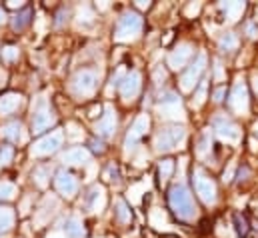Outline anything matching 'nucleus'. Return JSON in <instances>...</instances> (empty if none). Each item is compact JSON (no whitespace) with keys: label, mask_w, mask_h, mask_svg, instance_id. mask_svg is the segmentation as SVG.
I'll list each match as a JSON object with an SVG mask.
<instances>
[{"label":"nucleus","mask_w":258,"mask_h":238,"mask_svg":"<svg viewBox=\"0 0 258 238\" xmlns=\"http://www.w3.org/2000/svg\"><path fill=\"white\" fill-rule=\"evenodd\" d=\"M12 146H2L0 148V164H8L12 160Z\"/></svg>","instance_id":"obj_34"},{"label":"nucleus","mask_w":258,"mask_h":238,"mask_svg":"<svg viewBox=\"0 0 258 238\" xmlns=\"http://www.w3.org/2000/svg\"><path fill=\"white\" fill-rule=\"evenodd\" d=\"M156 110H158L160 118H168V120L184 118L182 102H180L178 94H176V92H172V90H168V92L160 94V98H158V104H156Z\"/></svg>","instance_id":"obj_5"},{"label":"nucleus","mask_w":258,"mask_h":238,"mask_svg":"<svg viewBox=\"0 0 258 238\" xmlns=\"http://www.w3.org/2000/svg\"><path fill=\"white\" fill-rule=\"evenodd\" d=\"M92 148H94V150H98V152H102V150H104L102 142H92Z\"/></svg>","instance_id":"obj_40"},{"label":"nucleus","mask_w":258,"mask_h":238,"mask_svg":"<svg viewBox=\"0 0 258 238\" xmlns=\"http://www.w3.org/2000/svg\"><path fill=\"white\" fill-rule=\"evenodd\" d=\"M248 32H250V36H256V28H254V26H252V24H250V26H248Z\"/></svg>","instance_id":"obj_44"},{"label":"nucleus","mask_w":258,"mask_h":238,"mask_svg":"<svg viewBox=\"0 0 258 238\" xmlns=\"http://www.w3.org/2000/svg\"><path fill=\"white\" fill-rule=\"evenodd\" d=\"M148 128H150V116L148 114H140L138 118L134 120V124L130 126L128 134L124 138V150H126V154L136 148V144L140 142L142 136H146Z\"/></svg>","instance_id":"obj_10"},{"label":"nucleus","mask_w":258,"mask_h":238,"mask_svg":"<svg viewBox=\"0 0 258 238\" xmlns=\"http://www.w3.org/2000/svg\"><path fill=\"white\" fill-rule=\"evenodd\" d=\"M212 126H214V130H216V134H218V136H220L224 142L236 144V142L240 140V130H238V126H236V124H234L230 118L222 116V114L214 116V120H212Z\"/></svg>","instance_id":"obj_11"},{"label":"nucleus","mask_w":258,"mask_h":238,"mask_svg":"<svg viewBox=\"0 0 258 238\" xmlns=\"http://www.w3.org/2000/svg\"><path fill=\"white\" fill-rule=\"evenodd\" d=\"M228 106L236 114H246L248 112V88L242 80H238L228 96Z\"/></svg>","instance_id":"obj_12"},{"label":"nucleus","mask_w":258,"mask_h":238,"mask_svg":"<svg viewBox=\"0 0 258 238\" xmlns=\"http://www.w3.org/2000/svg\"><path fill=\"white\" fill-rule=\"evenodd\" d=\"M126 74H128V72L124 70V66H118V70H116V72L112 74V78H110V86H108V94L112 92V88H114V86H118V84H122V80L126 78Z\"/></svg>","instance_id":"obj_30"},{"label":"nucleus","mask_w":258,"mask_h":238,"mask_svg":"<svg viewBox=\"0 0 258 238\" xmlns=\"http://www.w3.org/2000/svg\"><path fill=\"white\" fill-rule=\"evenodd\" d=\"M54 122H56V116H54L52 108L48 106L46 98H40L36 108H34V116H32V130H34V134H40V132L48 130L50 126H54Z\"/></svg>","instance_id":"obj_8"},{"label":"nucleus","mask_w":258,"mask_h":238,"mask_svg":"<svg viewBox=\"0 0 258 238\" xmlns=\"http://www.w3.org/2000/svg\"><path fill=\"white\" fill-rule=\"evenodd\" d=\"M68 128H70V140H76V138H82V132H80V128L76 126V124H68Z\"/></svg>","instance_id":"obj_35"},{"label":"nucleus","mask_w":258,"mask_h":238,"mask_svg":"<svg viewBox=\"0 0 258 238\" xmlns=\"http://www.w3.org/2000/svg\"><path fill=\"white\" fill-rule=\"evenodd\" d=\"M236 46H238V38H236V34L226 32V34L220 36V48H222V50L230 52V50H236Z\"/></svg>","instance_id":"obj_26"},{"label":"nucleus","mask_w":258,"mask_h":238,"mask_svg":"<svg viewBox=\"0 0 258 238\" xmlns=\"http://www.w3.org/2000/svg\"><path fill=\"white\" fill-rule=\"evenodd\" d=\"M2 58L6 60V62L16 60L18 58V48H16V46H6V48L2 50Z\"/></svg>","instance_id":"obj_33"},{"label":"nucleus","mask_w":258,"mask_h":238,"mask_svg":"<svg viewBox=\"0 0 258 238\" xmlns=\"http://www.w3.org/2000/svg\"><path fill=\"white\" fill-rule=\"evenodd\" d=\"M192 52H194L192 44H188V42L178 44V46L168 54V66H170L172 70H182V68L186 66V62L190 60Z\"/></svg>","instance_id":"obj_15"},{"label":"nucleus","mask_w":258,"mask_h":238,"mask_svg":"<svg viewBox=\"0 0 258 238\" xmlns=\"http://www.w3.org/2000/svg\"><path fill=\"white\" fill-rule=\"evenodd\" d=\"M142 32V18L138 12H124L114 30V42H132Z\"/></svg>","instance_id":"obj_2"},{"label":"nucleus","mask_w":258,"mask_h":238,"mask_svg":"<svg viewBox=\"0 0 258 238\" xmlns=\"http://www.w3.org/2000/svg\"><path fill=\"white\" fill-rule=\"evenodd\" d=\"M184 140H186V130L182 126H168L156 134L154 146L158 152H170V150L178 148Z\"/></svg>","instance_id":"obj_3"},{"label":"nucleus","mask_w":258,"mask_h":238,"mask_svg":"<svg viewBox=\"0 0 258 238\" xmlns=\"http://www.w3.org/2000/svg\"><path fill=\"white\" fill-rule=\"evenodd\" d=\"M94 132L98 136H112L116 132V110L112 106H106L102 118L96 122L94 126Z\"/></svg>","instance_id":"obj_16"},{"label":"nucleus","mask_w":258,"mask_h":238,"mask_svg":"<svg viewBox=\"0 0 258 238\" xmlns=\"http://www.w3.org/2000/svg\"><path fill=\"white\" fill-rule=\"evenodd\" d=\"M210 146H212V138H210V132L206 130L204 134H202V138H200V146H198V156H204L208 150H210Z\"/></svg>","instance_id":"obj_31"},{"label":"nucleus","mask_w":258,"mask_h":238,"mask_svg":"<svg viewBox=\"0 0 258 238\" xmlns=\"http://www.w3.org/2000/svg\"><path fill=\"white\" fill-rule=\"evenodd\" d=\"M206 52H200L196 60H194V64H190V68L182 74V78H180V88L184 90V92H190L194 90V86L198 84V80H200V74L204 72V68H206Z\"/></svg>","instance_id":"obj_9"},{"label":"nucleus","mask_w":258,"mask_h":238,"mask_svg":"<svg viewBox=\"0 0 258 238\" xmlns=\"http://www.w3.org/2000/svg\"><path fill=\"white\" fill-rule=\"evenodd\" d=\"M116 218H118V222H122V224H128L130 220H132V214H130L128 206H126L124 200H118V202H116Z\"/></svg>","instance_id":"obj_27"},{"label":"nucleus","mask_w":258,"mask_h":238,"mask_svg":"<svg viewBox=\"0 0 258 238\" xmlns=\"http://www.w3.org/2000/svg\"><path fill=\"white\" fill-rule=\"evenodd\" d=\"M96 86H98V72L96 70H80L74 74L72 78V92L74 96L78 98H88L96 92Z\"/></svg>","instance_id":"obj_4"},{"label":"nucleus","mask_w":258,"mask_h":238,"mask_svg":"<svg viewBox=\"0 0 258 238\" xmlns=\"http://www.w3.org/2000/svg\"><path fill=\"white\" fill-rule=\"evenodd\" d=\"M62 142H64V132L62 130H54L48 136H44L38 142H34V146L30 148V154L36 156V158L38 156H50L62 146Z\"/></svg>","instance_id":"obj_7"},{"label":"nucleus","mask_w":258,"mask_h":238,"mask_svg":"<svg viewBox=\"0 0 258 238\" xmlns=\"http://www.w3.org/2000/svg\"><path fill=\"white\" fill-rule=\"evenodd\" d=\"M214 78L216 80H222V66H220L218 60H216V66H214Z\"/></svg>","instance_id":"obj_38"},{"label":"nucleus","mask_w":258,"mask_h":238,"mask_svg":"<svg viewBox=\"0 0 258 238\" xmlns=\"http://www.w3.org/2000/svg\"><path fill=\"white\" fill-rule=\"evenodd\" d=\"M206 86H208L206 80H202L198 90H196V94H194V106H202V102L206 100Z\"/></svg>","instance_id":"obj_32"},{"label":"nucleus","mask_w":258,"mask_h":238,"mask_svg":"<svg viewBox=\"0 0 258 238\" xmlns=\"http://www.w3.org/2000/svg\"><path fill=\"white\" fill-rule=\"evenodd\" d=\"M8 6H10V8H22V6H24V2H16V0H10V2H8Z\"/></svg>","instance_id":"obj_39"},{"label":"nucleus","mask_w":258,"mask_h":238,"mask_svg":"<svg viewBox=\"0 0 258 238\" xmlns=\"http://www.w3.org/2000/svg\"><path fill=\"white\" fill-rule=\"evenodd\" d=\"M64 230L70 238H82L84 236V226H82L80 218H76V216H72V218H68V220H66Z\"/></svg>","instance_id":"obj_23"},{"label":"nucleus","mask_w":258,"mask_h":238,"mask_svg":"<svg viewBox=\"0 0 258 238\" xmlns=\"http://www.w3.org/2000/svg\"><path fill=\"white\" fill-rule=\"evenodd\" d=\"M88 160H90V152L86 148H80V146L70 148V150H66L64 154H62V162L68 164V166H82Z\"/></svg>","instance_id":"obj_19"},{"label":"nucleus","mask_w":258,"mask_h":238,"mask_svg":"<svg viewBox=\"0 0 258 238\" xmlns=\"http://www.w3.org/2000/svg\"><path fill=\"white\" fill-rule=\"evenodd\" d=\"M48 176H50V168H48V166L34 170V180H36V184H38L40 188H44V186L48 184Z\"/></svg>","instance_id":"obj_29"},{"label":"nucleus","mask_w":258,"mask_h":238,"mask_svg":"<svg viewBox=\"0 0 258 238\" xmlns=\"http://www.w3.org/2000/svg\"><path fill=\"white\" fill-rule=\"evenodd\" d=\"M220 8L224 10L226 18L234 22V20H238V16L244 12V2H222Z\"/></svg>","instance_id":"obj_21"},{"label":"nucleus","mask_w":258,"mask_h":238,"mask_svg":"<svg viewBox=\"0 0 258 238\" xmlns=\"http://www.w3.org/2000/svg\"><path fill=\"white\" fill-rule=\"evenodd\" d=\"M54 186H56V190H58L64 198H74V194L78 192V180H76L74 174H70V172H66V170L56 172Z\"/></svg>","instance_id":"obj_14"},{"label":"nucleus","mask_w":258,"mask_h":238,"mask_svg":"<svg viewBox=\"0 0 258 238\" xmlns=\"http://www.w3.org/2000/svg\"><path fill=\"white\" fill-rule=\"evenodd\" d=\"M22 104H24V98H22L20 94H16V92L2 94V96H0V114H2V116L14 114Z\"/></svg>","instance_id":"obj_18"},{"label":"nucleus","mask_w":258,"mask_h":238,"mask_svg":"<svg viewBox=\"0 0 258 238\" xmlns=\"http://www.w3.org/2000/svg\"><path fill=\"white\" fill-rule=\"evenodd\" d=\"M162 80H166V72H164V68H156V72H154V82L160 84Z\"/></svg>","instance_id":"obj_36"},{"label":"nucleus","mask_w":258,"mask_h":238,"mask_svg":"<svg viewBox=\"0 0 258 238\" xmlns=\"http://www.w3.org/2000/svg\"><path fill=\"white\" fill-rule=\"evenodd\" d=\"M254 130H256V134H258V122L254 124Z\"/></svg>","instance_id":"obj_47"},{"label":"nucleus","mask_w":258,"mask_h":238,"mask_svg":"<svg viewBox=\"0 0 258 238\" xmlns=\"http://www.w3.org/2000/svg\"><path fill=\"white\" fill-rule=\"evenodd\" d=\"M30 18H32V10H30V8H24L20 14H16V16L12 18V28H14V30H22V28L30 22Z\"/></svg>","instance_id":"obj_25"},{"label":"nucleus","mask_w":258,"mask_h":238,"mask_svg":"<svg viewBox=\"0 0 258 238\" xmlns=\"http://www.w3.org/2000/svg\"><path fill=\"white\" fill-rule=\"evenodd\" d=\"M0 132H2V136H4L6 140H10V142H24V140H26V132H24V126H22L18 120L4 124Z\"/></svg>","instance_id":"obj_20"},{"label":"nucleus","mask_w":258,"mask_h":238,"mask_svg":"<svg viewBox=\"0 0 258 238\" xmlns=\"http://www.w3.org/2000/svg\"><path fill=\"white\" fill-rule=\"evenodd\" d=\"M224 94H226V88H224V86L216 88V90H214V102H222V100H224Z\"/></svg>","instance_id":"obj_37"},{"label":"nucleus","mask_w":258,"mask_h":238,"mask_svg":"<svg viewBox=\"0 0 258 238\" xmlns=\"http://www.w3.org/2000/svg\"><path fill=\"white\" fill-rule=\"evenodd\" d=\"M194 190L200 196V200L208 206L216 202V184L204 170H194Z\"/></svg>","instance_id":"obj_6"},{"label":"nucleus","mask_w":258,"mask_h":238,"mask_svg":"<svg viewBox=\"0 0 258 238\" xmlns=\"http://www.w3.org/2000/svg\"><path fill=\"white\" fill-rule=\"evenodd\" d=\"M14 210L8 206H0V232H8L14 226Z\"/></svg>","instance_id":"obj_22"},{"label":"nucleus","mask_w":258,"mask_h":238,"mask_svg":"<svg viewBox=\"0 0 258 238\" xmlns=\"http://www.w3.org/2000/svg\"><path fill=\"white\" fill-rule=\"evenodd\" d=\"M86 204L92 212H102L106 206V190L102 184H94L86 196Z\"/></svg>","instance_id":"obj_17"},{"label":"nucleus","mask_w":258,"mask_h":238,"mask_svg":"<svg viewBox=\"0 0 258 238\" xmlns=\"http://www.w3.org/2000/svg\"><path fill=\"white\" fill-rule=\"evenodd\" d=\"M16 196V186L8 180L0 182V200H12Z\"/></svg>","instance_id":"obj_28"},{"label":"nucleus","mask_w":258,"mask_h":238,"mask_svg":"<svg viewBox=\"0 0 258 238\" xmlns=\"http://www.w3.org/2000/svg\"><path fill=\"white\" fill-rule=\"evenodd\" d=\"M100 110H102L100 106H94V108H90V114L88 116H96V112H100Z\"/></svg>","instance_id":"obj_42"},{"label":"nucleus","mask_w":258,"mask_h":238,"mask_svg":"<svg viewBox=\"0 0 258 238\" xmlns=\"http://www.w3.org/2000/svg\"><path fill=\"white\" fill-rule=\"evenodd\" d=\"M136 6H138V8H148V6H150V2H144V0H138V2H136Z\"/></svg>","instance_id":"obj_41"},{"label":"nucleus","mask_w":258,"mask_h":238,"mask_svg":"<svg viewBox=\"0 0 258 238\" xmlns=\"http://www.w3.org/2000/svg\"><path fill=\"white\" fill-rule=\"evenodd\" d=\"M140 86H142V74L138 70H132L126 74V78L122 80L120 84V96L124 98V102H132L138 92H140Z\"/></svg>","instance_id":"obj_13"},{"label":"nucleus","mask_w":258,"mask_h":238,"mask_svg":"<svg viewBox=\"0 0 258 238\" xmlns=\"http://www.w3.org/2000/svg\"><path fill=\"white\" fill-rule=\"evenodd\" d=\"M196 14V12H198V4H194V6H190V8H188V14Z\"/></svg>","instance_id":"obj_43"},{"label":"nucleus","mask_w":258,"mask_h":238,"mask_svg":"<svg viewBox=\"0 0 258 238\" xmlns=\"http://www.w3.org/2000/svg\"><path fill=\"white\" fill-rule=\"evenodd\" d=\"M48 238H68V236H64V234H60V232H54V234H50Z\"/></svg>","instance_id":"obj_46"},{"label":"nucleus","mask_w":258,"mask_h":238,"mask_svg":"<svg viewBox=\"0 0 258 238\" xmlns=\"http://www.w3.org/2000/svg\"><path fill=\"white\" fill-rule=\"evenodd\" d=\"M168 204H170L172 212H174L180 220H186V222L194 220V216H196V206H194L190 190H188L184 184H176V186L170 188V192H168Z\"/></svg>","instance_id":"obj_1"},{"label":"nucleus","mask_w":258,"mask_h":238,"mask_svg":"<svg viewBox=\"0 0 258 238\" xmlns=\"http://www.w3.org/2000/svg\"><path fill=\"white\" fill-rule=\"evenodd\" d=\"M172 172H174V160H162L160 166H158V180H160V184H166L170 180V176H172Z\"/></svg>","instance_id":"obj_24"},{"label":"nucleus","mask_w":258,"mask_h":238,"mask_svg":"<svg viewBox=\"0 0 258 238\" xmlns=\"http://www.w3.org/2000/svg\"><path fill=\"white\" fill-rule=\"evenodd\" d=\"M6 20V14H4V10H2V6H0V24Z\"/></svg>","instance_id":"obj_45"}]
</instances>
